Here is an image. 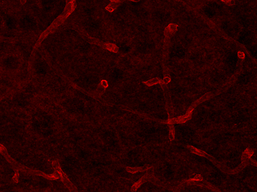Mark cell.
Returning <instances> with one entry per match:
<instances>
[{
  "instance_id": "obj_1",
  "label": "cell",
  "mask_w": 257,
  "mask_h": 192,
  "mask_svg": "<svg viewBox=\"0 0 257 192\" xmlns=\"http://www.w3.org/2000/svg\"><path fill=\"white\" fill-rule=\"evenodd\" d=\"M53 166L55 167V169L58 172V173L60 177L61 178L62 181L63 182L65 185L70 190H75V186H73V184H72V182H70L69 178L67 177V175H66L65 173L63 172L62 169H61V167H60L58 161H55L54 163Z\"/></svg>"
},
{
  "instance_id": "obj_2",
  "label": "cell",
  "mask_w": 257,
  "mask_h": 192,
  "mask_svg": "<svg viewBox=\"0 0 257 192\" xmlns=\"http://www.w3.org/2000/svg\"><path fill=\"white\" fill-rule=\"evenodd\" d=\"M108 86V83L106 81L103 80V81H101V83L98 86L97 90H96V95L98 96L101 95Z\"/></svg>"
},
{
  "instance_id": "obj_3",
  "label": "cell",
  "mask_w": 257,
  "mask_h": 192,
  "mask_svg": "<svg viewBox=\"0 0 257 192\" xmlns=\"http://www.w3.org/2000/svg\"><path fill=\"white\" fill-rule=\"evenodd\" d=\"M149 169V167L148 166H145V167H126L127 172L131 174L137 173L139 172H143L145 171L148 170Z\"/></svg>"
},
{
  "instance_id": "obj_4",
  "label": "cell",
  "mask_w": 257,
  "mask_h": 192,
  "mask_svg": "<svg viewBox=\"0 0 257 192\" xmlns=\"http://www.w3.org/2000/svg\"><path fill=\"white\" fill-rule=\"evenodd\" d=\"M20 3L21 4L24 5V4H25L26 3L27 0H20Z\"/></svg>"
}]
</instances>
